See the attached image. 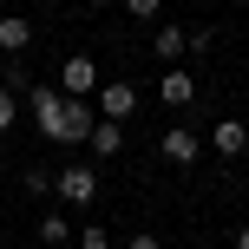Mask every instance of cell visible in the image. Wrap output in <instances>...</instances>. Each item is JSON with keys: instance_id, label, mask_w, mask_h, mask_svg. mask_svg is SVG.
Returning a JSON list of instances; mask_svg holds the SVG:
<instances>
[{"instance_id": "obj_1", "label": "cell", "mask_w": 249, "mask_h": 249, "mask_svg": "<svg viewBox=\"0 0 249 249\" xmlns=\"http://www.w3.org/2000/svg\"><path fill=\"white\" fill-rule=\"evenodd\" d=\"M53 197H59V203H72V210L99 203V171H92V164H66V171L53 177Z\"/></svg>"}, {"instance_id": "obj_2", "label": "cell", "mask_w": 249, "mask_h": 249, "mask_svg": "<svg viewBox=\"0 0 249 249\" xmlns=\"http://www.w3.org/2000/svg\"><path fill=\"white\" fill-rule=\"evenodd\" d=\"M158 158L177 164V171H190V164L203 158V138L190 131V124H171V131H158Z\"/></svg>"}, {"instance_id": "obj_3", "label": "cell", "mask_w": 249, "mask_h": 249, "mask_svg": "<svg viewBox=\"0 0 249 249\" xmlns=\"http://www.w3.org/2000/svg\"><path fill=\"white\" fill-rule=\"evenodd\" d=\"M26 112H33V124H39L46 138H59V118H66V92H59V86H33V92H26Z\"/></svg>"}, {"instance_id": "obj_4", "label": "cell", "mask_w": 249, "mask_h": 249, "mask_svg": "<svg viewBox=\"0 0 249 249\" xmlns=\"http://www.w3.org/2000/svg\"><path fill=\"white\" fill-rule=\"evenodd\" d=\"M59 92L66 99H92V92H99V66H92L86 53H72V59L59 66Z\"/></svg>"}, {"instance_id": "obj_5", "label": "cell", "mask_w": 249, "mask_h": 249, "mask_svg": "<svg viewBox=\"0 0 249 249\" xmlns=\"http://www.w3.org/2000/svg\"><path fill=\"white\" fill-rule=\"evenodd\" d=\"M158 105H171V112L197 105V79H190L184 66H164V72H158Z\"/></svg>"}, {"instance_id": "obj_6", "label": "cell", "mask_w": 249, "mask_h": 249, "mask_svg": "<svg viewBox=\"0 0 249 249\" xmlns=\"http://www.w3.org/2000/svg\"><path fill=\"white\" fill-rule=\"evenodd\" d=\"M92 124H99V112H92V99H66V118H59V138L53 144H86Z\"/></svg>"}, {"instance_id": "obj_7", "label": "cell", "mask_w": 249, "mask_h": 249, "mask_svg": "<svg viewBox=\"0 0 249 249\" xmlns=\"http://www.w3.org/2000/svg\"><path fill=\"white\" fill-rule=\"evenodd\" d=\"M210 151H216V158H243V151H249V124L243 118H216L210 124Z\"/></svg>"}, {"instance_id": "obj_8", "label": "cell", "mask_w": 249, "mask_h": 249, "mask_svg": "<svg viewBox=\"0 0 249 249\" xmlns=\"http://www.w3.org/2000/svg\"><path fill=\"white\" fill-rule=\"evenodd\" d=\"M99 105H105V118H112V124H124V118L138 112V86H124V79H112V86L99 92Z\"/></svg>"}, {"instance_id": "obj_9", "label": "cell", "mask_w": 249, "mask_h": 249, "mask_svg": "<svg viewBox=\"0 0 249 249\" xmlns=\"http://www.w3.org/2000/svg\"><path fill=\"white\" fill-rule=\"evenodd\" d=\"M151 53H158L164 66H177V59L190 53V33H184V26H158V39H151Z\"/></svg>"}, {"instance_id": "obj_10", "label": "cell", "mask_w": 249, "mask_h": 249, "mask_svg": "<svg viewBox=\"0 0 249 249\" xmlns=\"http://www.w3.org/2000/svg\"><path fill=\"white\" fill-rule=\"evenodd\" d=\"M26 46H33V26L20 13H0V53H26Z\"/></svg>"}, {"instance_id": "obj_11", "label": "cell", "mask_w": 249, "mask_h": 249, "mask_svg": "<svg viewBox=\"0 0 249 249\" xmlns=\"http://www.w3.org/2000/svg\"><path fill=\"white\" fill-rule=\"evenodd\" d=\"M86 144L99 151V158H118V151H124V124H112V118H99V124H92V138H86Z\"/></svg>"}, {"instance_id": "obj_12", "label": "cell", "mask_w": 249, "mask_h": 249, "mask_svg": "<svg viewBox=\"0 0 249 249\" xmlns=\"http://www.w3.org/2000/svg\"><path fill=\"white\" fill-rule=\"evenodd\" d=\"M72 236H79V230L66 223L59 210H46V216H39V243H46V249H59V243H72Z\"/></svg>"}, {"instance_id": "obj_13", "label": "cell", "mask_w": 249, "mask_h": 249, "mask_svg": "<svg viewBox=\"0 0 249 249\" xmlns=\"http://www.w3.org/2000/svg\"><path fill=\"white\" fill-rule=\"evenodd\" d=\"M13 124H20V99H13V92H7V86H0V138H7V131H13Z\"/></svg>"}, {"instance_id": "obj_14", "label": "cell", "mask_w": 249, "mask_h": 249, "mask_svg": "<svg viewBox=\"0 0 249 249\" xmlns=\"http://www.w3.org/2000/svg\"><path fill=\"white\" fill-rule=\"evenodd\" d=\"M124 13H131V20H158L164 0H124Z\"/></svg>"}, {"instance_id": "obj_15", "label": "cell", "mask_w": 249, "mask_h": 249, "mask_svg": "<svg viewBox=\"0 0 249 249\" xmlns=\"http://www.w3.org/2000/svg\"><path fill=\"white\" fill-rule=\"evenodd\" d=\"M72 243H79V249H112V243H105V230H99V223H86V230H79Z\"/></svg>"}, {"instance_id": "obj_16", "label": "cell", "mask_w": 249, "mask_h": 249, "mask_svg": "<svg viewBox=\"0 0 249 249\" xmlns=\"http://www.w3.org/2000/svg\"><path fill=\"white\" fill-rule=\"evenodd\" d=\"M124 249H164V243H158V236H151V230H138V236H131V243H124Z\"/></svg>"}, {"instance_id": "obj_17", "label": "cell", "mask_w": 249, "mask_h": 249, "mask_svg": "<svg viewBox=\"0 0 249 249\" xmlns=\"http://www.w3.org/2000/svg\"><path fill=\"white\" fill-rule=\"evenodd\" d=\"M236 249H249V223H243V230H236Z\"/></svg>"}, {"instance_id": "obj_18", "label": "cell", "mask_w": 249, "mask_h": 249, "mask_svg": "<svg viewBox=\"0 0 249 249\" xmlns=\"http://www.w3.org/2000/svg\"><path fill=\"white\" fill-rule=\"evenodd\" d=\"M99 7H105V0H99Z\"/></svg>"}]
</instances>
